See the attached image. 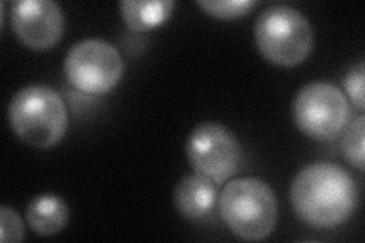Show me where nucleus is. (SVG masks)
Instances as JSON below:
<instances>
[{"label":"nucleus","instance_id":"f257e3e1","mask_svg":"<svg viewBox=\"0 0 365 243\" xmlns=\"http://www.w3.org/2000/svg\"><path fill=\"white\" fill-rule=\"evenodd\" d=\"M289 196L302 222L317 229H330L346 224L356 212L359 187L344 167L319 161L297 173Z\"/></svg>","mask_w":365,"mask_h":243},{"label":"nucleus","instance_id":"f03ea898","mask_svg":"<svg viewBox=\"0 0 365 243\" xmlns=\"http://www.w3.org/2000/svg\"><path fill=\"white\" fill-rule=\"evenodd\" d=\"M8 120L21 142L38 149L61 142L68 128V113L61 95L41 84L17 91L9 102Z\"/></svg>","mask_w":365,"mask_h":243},{"label":"nucleus","instance_id":"7ed1b4c3","mask_svg":"<svg viewBox=\"0 0 365 243\" xmlns=\"http://www.w3.org/2000/svg\"><path fill=\"white\" fill-rule=\"evenodd\" d=\"M220 213L236 237L257 242L267 239L276 228L279 205L265 181L248 177L228 182L222 189Z\"/></svg>","mask_w":365,"mask_h":243},{"label":"nucleus","instance_id":"20e7f679","mask_svg":"<svg viewBox=\"0 0 365 243\" xmlns=\"http://www.w3.org/2000/svg\"><path fill=\"white\" fill-rule=\"evenodd\" d=\"M255 41L265 60L280 67L302 64L314 48V31L303 13L288 5L265 8L255 23Z\"/></svg>","mask_w":365,"mask_h":243},{"label":"nucleus","instance_id":"39448f33","mask_svg":"<svg viewBox=\"0 0 365 243\" xmlns=\"http://www.w3.org/2000/svg\"><path fill=\"white\" fill-rule=\"evenodd\" d=\"M292 113L303 134L318 142H327L346 130L350 105L336 86L326 81H312L295 95Z\"/></svg>","mask_w":365,"mask_h":243},{"label":"nucleus","instance_id":"423d86ee","mask_svg":"<svg viewBox=\"0 0 365 243\" xmlns=\"http://www.w3.org/2000/svg\"><path fill=\"white\" fill-rule=\"evenodd\" d=\"M125 64L119 51L108 41L86 38L73 44L64 60L71 86L87 95H106L119 84Z\"/></svg>","mask_w":365,"mask_h":243},{"label":"nucleus","instance_id":"0eeeda50","mask_svg":"<svg viewBox=\"0 0 365 243\" xmlns=\"http://www.w3.org/2000/svg\"><path fill=\"white\" fill-rule=\"evenodd\" d=\"M186 154L195 173L215 184L230 180L242 165V148L236 135L215 122L201 123L190 133Z\"/></svg>","mask_w":365,"mask_h":243},{"label":"nucleus","instance_id":"6e6552de","mask_svg":"<svg viewBox=\"0 0 365 243\" xmlns=\"http://www.w3.org/2000/svg\"><path fill=\"white\" fill-rule=\"evenodd\" d=\"M9 19L16 37L32 51L52 49L64 36V13L52 0H19Z\"/></svg>","mask_w":365,"mask_h":243},{"label":"nucleus","instance_id":"1a4fd4ad","mask_svg":"<svg viewBox=\"0 0 365 243\" xmlns=\"http://www.w3.org/2000/svg\"><path fill=\"white\" fill-rule=\"evenodd\" d=\"M218 201L215 182L198 173L182 177L174 190V202L178 213L189 221L207 217Z\"/></svg>","mask_w":365,"mask_h":243},{"label":"nucleus","instance_id":"9d476101","mask_svg":"<svg viewBox=\"0 0 365 243\" xmlns=\"http://www.w3.org/2000/svg\"><path fill=\"white\" fill-rule=\"evenodd\" d=\"M26 221L37 234L55 236L61 233L68 222V207L63 198L53 193L40 195L28 205Z\"/></svg>","mask_w":365,"mask_h":243},{"label":"nucleus","instance_id":"9b49d317","mask_svg":"<svg viewBox=\"0 0 365 243\" xmlns=\"http://www.w3.org/2000/svg\"><path fill=\"white\" fill-rule=\"evenodd\" d=\"M120 14L131 31L145 32L165 23L175 8L174 0H123L119 4Z\"/></svg>","mask_w":365,"mask_h":243},{"label":"nucleus","instance_id":"f8f14e48","mask_svg":"<svg viewBox=\"0 0 365 243\" xmlns=\"http://www.w3.org/2000/svg\"><path fill=\"white\" fill-rule=\"evenodd\" d=\"M346 133L342 135L341 149L342 155L349 163L356 167L358 170H364L365 167V154H364V135H365V118L361 114L359 118L353 120L349 126H346Z\"/></svg>","mask_w":365,"mask_h":243},{"label":"nucleus","instance_id":"ddd939ff","mask_svg":"<svg viewBox=\"0 0 365 243\" xmlns=\"http://www.w3.org/2000/svg\"><path fill=\"white\" fill-rule=\"evenodd\" d=\"M198 5L216 19L235 20L247 16L256 6L255 0H198Z\"/></svg>","mask_w":365,"mask_h":243},{"label":"nucleus","instance_id":"4468645a","mask_svg":"<svg viewBox=\"0 0 365 243\" xmlns=\"http://www.w3.org/2000/svg\"><path fill=\"white\" fill-rule=\"evenodd\" d=\"M25 237V224H23L20 214L8 205L0 207V240L20 242Z\"/></svg>","mask_w":365,"mask_h":243},{"label":"nucleus","instance_id":"2eb2a0df","mask_svg":"<svg viewBox=\"0 0 365 243\" xmlns=\"http://www.w3.org/2000/svg\"><path fill=\"white\" fill-rule=\"evenodd\" d=\"M344 88L350 100L361 113L364 111V63L359 61L356 66H351L344 78Z\"/></svg>","mask_w":365,"mask_h":243}]
</instances>
